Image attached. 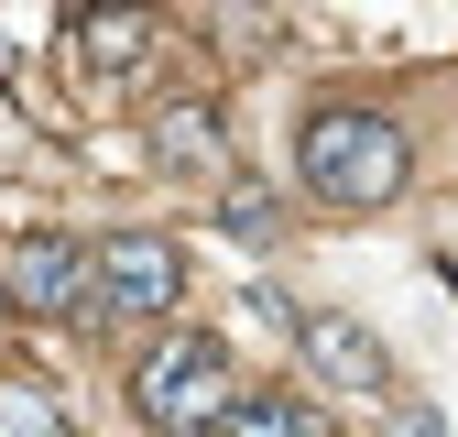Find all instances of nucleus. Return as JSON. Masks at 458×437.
Segmentation results:
<instances>
[{
  "mask_svg": "<svg viewBox=\"0 0 458 437\" xmlns=\"http://www.w3.org/2000/svg\"><path fill=\"white\" fill-rule=\"evenodd\" d=\"M77 44H88L98 77H131L142 55H153V22H142V12H77Z\"/></svg>",
  "mask_w": 458,
  "mask_h": 437,
  "instance_id": "nucleus-7",
  "label": "nucleus"
},
{
  "mask_svg": "<svg viewBox=\"0 0 458 437\" xmlns=\"http://www.w3.org/2000/svg\"><path fill=\"white\" fill-rule=\"evenodd\" d=\"M88 12H142V0H88Z\"/></svg>",
  "mask_w": 458,
  "mask_h": 437,
  "instance_id": "nucleus-12",
  "label": "nucleus"
},
{
  "mask_svg": "<svg viewBox=\"0 0 458 437\" xmlns=\"http://www.w3.org/2000/svg\"><path fill=\"white\" fill-rule=\"evenodd\" d=\"M153 164H164V176H218V164H229L218 109H164V121H153Z\"/></svg>",
  "mask_w": 458,
  "mask_h": 437,
  "instance_id": "nucleus-6",
  "label": "nucleus"
},
{
  "mask_svg": "<svg viewBox=\"0 0 458 437\" xmlns=\"http://www.w3.org/2000/svg\"><path fill=\"white\" fill-rule=\"evenodd\" d=\"M393 416H404V437H447V416H437L426 394H393Z\"/></svg>",
  "mask_w": 458,
  "mask_h": 437,
  "instance_id": "nucleus-11",
  "label": "nucleus"
},
{
  "mask_svg": "<svg viewBox=\"0 0 458 437\" xmlns=\"http://www.w3.org/2000/svg\"><path fill=\"white\" fill-rule=\"evenodd\" d=\"M0 306H22V317H88V252L66 230H22L12 252H0Z\"/></svg>",
  "mask_w": 458,
  "mask_h": 437,
  "instance_id": "nucleus-4",
  "label": "nucleus"
},
{
  "mask_svg": "<svg viewBox=\"0 0 458 437\" xmlns=\"http://www.w3.org/2000/svg\"><path fill=\"white\" fill-rule=\"evenodd\" d=\"M284 328H295V350L317 361V382H338V394H393V350L371 339L350 306H306V317H284Z\"/></svg>",
  "mask_w": 458,
  "mask_h": 437,
  "instance_id": "nucleus-5",
  "label": "nucleus"
},
{
  "mask_svg": "<svg viewBox=\"0 0 458 437\" xmlns=\"http://www.w3.org/2000/svg\"><path fill=\"white\" fill-rule=\"evenodd\" d=\"M218 230H229V241H273V230H284V208H273L262 186H229V197H218Z\"/></svg>",
  "mask_w": 458,
  "mask_h": 437,
  "instance_id": "nucleus-10",
  "label": "nucleus"
},
{
  "mask_svg": "<svg viewBox=\"0 0 458 437\" xmlns=\"http://www.w3.org/2000/svg\"><path fill=\"white\" fill-rule=\"evenodd\" d=\"M218 437H327V426H317V405H306V394H229Z\"/></svg>",
  "mask_w": 458,
  "mask_h": 437,
  "instance_id": "nucleus-8",
  "label": "nucleus"
},
{
  "mask_svg": "<svg viewBox=\"0 0 458 437\" xmlns=\"http://www.w3.org/2000/svg\"><path fill=\"white\" fill-rule=\"evenodd\" d=\"M404 121H382V109H317L295 132V176L327 197V208H382L404 197Z\"/></svg>",
  "mask_w": 458,
  "mask_h": 437,
  "instance_id": "nucleus-1",
  "label": "nucleus"
},
{
  "mask_svg": "<svg viewBox=\"0 0 458 437\" xmlns=\"http://www.w3.org/2000/svg\"><path fill=\"white\" fill-rule=\"evenodd\" d=\"M131 405H142V426H164V437L218 426V416H229V350L208 339V328H164V339L142 350V372H131Z\"/></svg>",
  "mask_w": 458,
  "mask_h": 437,
  "instance_id": "nucleus-2",
  "label": "nucleus"
},
{
  "mask_svg": "<svg viewBox=\"0 0 458 437\" xmlns=\"http://www.w3.org/2000/svg\"><path fill=\"white\" fill-rule=\"evenodd\" d=\"M0 437H66V416H55L44 382H0Z\"/></svg>",
  "mask_w": 458,
  "mask_h": 437,
  "instance_id": "nucleus-9",
  "label": "nucleus"
},
{
  "mask_svg": "<svg viewBox=\"0 0 458 437\" xmlns=\"http://www.w3.org/2000/svg\"><path fill=\"white\" fill-rule=\"evenodd\" d=\"M175 296H186V252L164 230H109L88 252V306L98 317H175Z\"/></svg>",
  "mask_w": 458,
  "mask_h": 437,
  "instance_id": "nucleus-3",
  "label": "nucleus"
}]
</instances>
